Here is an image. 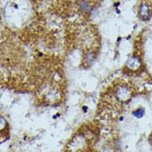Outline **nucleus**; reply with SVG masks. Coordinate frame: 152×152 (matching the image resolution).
I'll use <instances>...</instances> for the list:
<instances>
[{"label": "nucleus", "instance_id": "1", "mask_svg": "<svg viewBox=\"0 0 152 152\" xmlns=\"http://www.w3.org/2000/svg\"><path fill=\"white\" fill-rule=\"evenodd\" d=\"M152 15V0H142L139 8V16L142 20H147Z\"/></svg>", "mask_w": 152, "mask_h": 152}]
</instances>
